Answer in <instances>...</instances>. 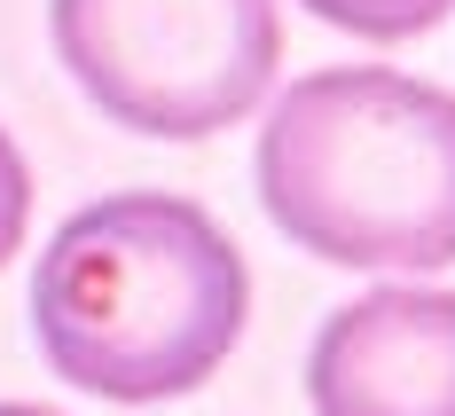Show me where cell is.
Segmentation results:
<instances>
[{
	"mask_svg": "<svg viewBox=\"0 0 455 416\" xmlns=\"http://www.w3.org/2000/svg\"><path fill=\"white\" fill-rule=\"evenodd\" d=\"M315 416H455V291L385 283L322 323Z\"/></svg>",
	"mask_w": 455,
	"mask_h": 416,
	"instance_id": "cell-4",
	"label": "cell"
},
{
	"mask_svg": "<svg viewBox=\"0 0 455 416\" xmlns=\"http://www.w3.org/2000/svg\"><path fill=\"white\" fill-rule=\"evenodd\" d=\"M0 416H55V409H32V401H0Z\"/></svg>",
	"mask_w": 455,
	"mask_h": 416,
	"instance_id": "cell-7",
	"label": "cell"
},
{
	"mask_svg": "<svg viewBox=\"0 0 455 416\" xmlns=\"http://www.w3.org/2000/svg\"><path fill=\"white\" fill-rule=\"evenodd\" d=\"M251 276L228 228L165 188L71 212L32 276V330L55 377L102 401H173L228 362Z\"/></svg>",
	"mask_w": 455,
	"mask_h": 416,
	"instance_id": "cell-1",
	"label": "cell"
},
{
	"mask_svg": "<svg viewBox=\"0 0 455 416\" xmlns=\"http://www.w3.org/2000/svg\"><path fill=\"white\" fill-rule=\"evenodd\" d=\"M299 8L354 40H409V32H432L455 0H299Z\"/></svg>",
	"mask_w": 455,
	"mask_h": 416,
	"instance_id": "cell-5",
	"label": "cell"
},
{
	"mask_svg": "<svg viewBox=\"0 0 455 416\" xmlns=\"http://www.w3.org/2000/svg\"><path fill=\"white\" fill-rule=\"evenodd\" d=\"M24 220H32V173H24L16 141L0 134V268H8V252L24 244Z\"/></svg>",
	"mask_w": 455,
	"mask_h": 416,
	"instance_id": "cell-6",
	"label": "cell"
},
{
	"mask_svg": "<svg viewBox=\"0 0 455 416\" xmlns=\"http://www.w3.org/2000/svg\"><path fill=\"white\" fill-rule=\"evenodd\" d=\"M47 24L102 118L165 141L251 118L283 63L275 0H47Z\"/></svg>",
	"mask_w": 455,
	"mask_h": 416,
	"instance_id": "cell-3",
	"label": "cell"
},
{
	"mask_svg": "<svg viewBox=\"0 0 455 416\" xmlns=\"http://www.w3.org/2000/svg\"><path fill=\"white\" fill-rule=\"evenodd\" d=\"M259 204L330 268H455V94L409 71H315L259 126Z\"/></svg>",
	"mask_w": 455,
	"mask_h": 416,
	"instance_id": "cell-2",
	"label": "cell"
}]
</instances>
